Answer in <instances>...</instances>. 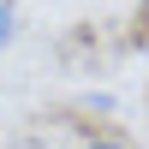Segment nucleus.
<instances>
[{"label":"nucleus","mask_w":149,"mask_h":149,"mask_svg":"<svg viewBox=\"0 0 149 149\" xmlns=\"http://www.w3.org/2000/svg\"><path fill=\"white\" fill-rule=\"evenodd\" d=\"M78 149H131V143H125V137H113V131H90Z\"/></svg>","instance_id":"nucleus-2"},{"label":"nucleus","mask_w":149,"mask_h":149,"mask_svg":"<svg viewBox=\"0 0 149 149\" xmlns=\"http://www.w3.org/2000/svg\"><path fill=\"white\" fill-rule=\"evenodd\" d=\"M12 36H18V6H12V0H0V48H6Z\"/></svg>","instance_id":"nucleus-1"},{"label":"nucleus","mask_w":149,"mask_h":149,"mask_svg":"<svg viewBox=\"0 0 149 149\" xmlns=\"http://www.w3.org/2000/svg\"><path fill=\"white\" fill-rule=\"evenodd\" d=\"M137 6H143V12H149V0H137Z\"/></svg>","instance_id":"nucleus-3"}]
</instances>
